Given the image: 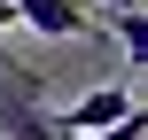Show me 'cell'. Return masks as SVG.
I'll list each match as a JSON object with an SVG mask.
<instances>
[{
  "label": "cell",
  "mask_w": 148,
  "mask_h": 140,
  "mask_svg": "<svg viewBox=\"0 0 148 140\" xmlns=\"http://www.w3.org/2000/svg\"><path fill=\"white\" fill-rule=\"evenodd\" d=\"M133 109H140L133 86H94V94L47 109V132H55V140H86V132H101V125H117V117H133Z\"/></svg>",
  "instance_id": "obj_1"
},
{
  "label": "cell",
  "mask_w": 148,
  "mask_h": 140,
  "mask_svg": "<svg viewBox=\"0 0 148 140\" xmlns=\"http://www.w3.org/2000/svg\"><path fill=\"white\" fill-rule=\"evenodd\" d=\"M8 8H16V23L39 31V39H94V31H101V16H94L86 0H8Z\"/></svg>",
  "instance_id": "obj_2"
},
{
  "label": "cell",
  "mask_w": 148,
  "mask_h": 140,
  "mask_svg": "<svg viewBox=\"0 0 148 140\" xmlns=\"http://www.w3.org/2000/svg\"><path fill=\"white\" fill-rule=\"evenodd\" d=\"M86 140H148V117L133 109V117H117V125H101V132H86Z\"/></svg>",
  "instance_id": "obj_3"
},
{
  "label": "cell",
  "mask_w": 148,
  "mask_h": 140,
  "mask_svg": "<svg viewBox=\"0 0 148 140\" xmlns=\"http://www.w3.org/2000/svg\"><path fill=\"white\" fill-rule=\"evenodd\" d=\"M109 8H140V0H109Z\"/></svg>",
  "instance_id": "obj_4"
}]
</instances>
